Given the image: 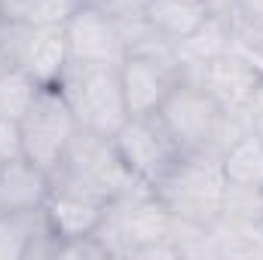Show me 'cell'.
Listing matches in <instances>:
<instances>
[{
	"label": "cell",
	"mask_w": 263,
	"mask_h": 260,
	"mask_svg": "<svg viewBox=\"0 0 263 260\" xmlns=\"http://www.w3.org/2000/svg\"><path fill=\"white\" fill-rule=\"evenodd\" d=\"M156 117L181 153L223 156L236 138L251 129L248 114L227 110L196 83H178L156 110Z\"/></svg>",
	"instance_id": "6da1fadb"
},
{
	"label": "cell",
	"mask_w": 263,
	"mask_h": 260,
	"mask_svg": "<svg viewBox=\"0 0 263 260\" xmlns=\"http://www.w3.org/2000/svg\"><path fill=\"white\" fill-rule=\"evenodd\" d=\"M172 227H175L172 211L147 184H141L107 205V214L95 230V236L110 251V257H178V248L172 242Z\"/></svg>",
	"instance_id": "7a4b0ae2"
},
{
	"label": "cell",
	"mask_w": 263,
	"mask_h": 260,
	"mask_svg": "<svg viewBox=\"0 0 263 260\" xmlns=\"http://www.w3.org/2000/svg\"><path fill=\"white\" fill-rule=\"evenodd\" d=\"M49 175H52L55 190H67V193L104 202V205L141 187V181L123 162L114 144V135H98L89 129H80L70 138L67 150Z\"/></svg>",
	"instance_id": "3957f363"
},
{
	"label": "cell",
	"mask_w": 263,
	"mask_h": 260,
	"mask_svg": "<svg viewBox=\"0 0 263 260\" xmlns=\"http://www.w3.org/2000/svg\"><path fill=\"white\" fill-rule=\"evenodd\" d=\"M55 86L65 95L80 129L98 132V135H117V129L129 120L120 65L67 62Z\"/></svg>",
	"instance_id": "277c9868"
},
{
	"label": "cell",
	"mask_w": 263,
	"mask_h": 260,
	"mask_svg": "<svg viewBox=\"0 0 263 260\" xmlns=\"http://www.w3.org/2000/svg\"><path fill=\"white\" fill-rule=\"evenodd\" d=\"M223 187H227V175H223L220 156L181 153L150 190L162 199L172 217L211 227L220 217Z\"/></svg>",
	"instance_id": "5b68a950"
},
{
	"label": "cell",
	"mask_w": 263,
	"mask_h": 260,
	"mask_svg": "<svg viewBox=\"0 0 263 260\" xmlns=\"http://www.w3.org/2000/svg\"><path fill=\"white\" fill-rule=\"evenodd\" d=\"M80 132L70 107H67L65 95L59 92L55 83L40 86L37 98L31 101L28 114L18 120V135H22V150L31 162H37L40 169L52 172L55 162L62 159L67 150L70 138Z\"/></svg>",
	"instance_id": "8992f818"
},
{
	"label": "cell",
	"mask_w": 263,
	"mask_h": 260,
	"mask_svg": "<svg viewBox=\"0 0 263 260\" xmlns=\"http://www.w3.org/2000/svg\"><path fill=\"white\" fill-rule=\"evenodd\" d=\"M0 46L12 67L28 70L37 83L49 86L67 65L65 25H12L0 22Z\"/></svg>",
	"instance_id": "52a82bcc"
},
{
	"label": "cell",
	"mask_w": 263,
	"mask_h": 260,
	"mask_svg": "<svg viewBox=\"0 0 263 260\" xmlns=\"http://www.w3.org/2000/svg\"><path fill=\"white\" fill-rule=\"evenodd\" d=\"M65 43H67V62L123 65L126 55H129L123 25L114 15L92 6V3H77V9L67 15Z\"/></svg>",
	"instance_id": "ba28073f"
},
{
	"label": "cell",
	"mask_w": 263,
	"mask_h": 260,
	"mask_svg": "<svg viewBox=\"0 0 263 260\" xmlns=\"http://www.w3.org/2000/svg\"><path fill=\"white\" fill-rule=\"evenodd\" d=\"M114 144H117L123 162L132 169V175L147 187H153L168 172V165L181 156V150L175 147V141L168 138V132L156 114L129 117L117 129Z\"/></svg>",
	"instance_id": "9c48e42d"
},
{
	"label": "cell",
	"mask_w": 263,
	"mask_h": 260,
	"mask_svg": "<svg viewBox=\"0 0 263 260\" xmlns=\"http://www.w3.org/2000/svg\"><path fill=\"white\" fill-rule=\"evenodd\" d=\"M120 77L129 117L156 114L168 98V92L181 83L175 59H156V55H126V62L120 65Z\"/></svg>",
	"instance_id": "30bf717a"
},
{
	"label": "cell",
	"mask_w": 263,
	"mask_h": 260,
	"mask_svg": "<svg viewBox=\"0 0 263 260\" xmlns=\"http://www.w3.org/2000/svg\"><path fill=\"white\" fill-rule=\"evenodd\" d=\"M260 83H263L260 67L230 46L223 55H217L211 65L202 70V77H199L196 86H202V89H205L217 104H223L227 110L248 114V104H251V98L257 95Z\"/></svg>",
	"instance_id": "8fae6325"
},
{
	"label": "cell",
	"mask_w": 263,
	"mask_h": 260,
	"mask_svg": "<svg viewBox=\"0 0 263 260\" xmlns=\"http://www.w3.org/2000/svg\"><path fill=\"white\" fill-rule=\"evenodd\" d=\"M230 43H233V15L211 12L190 37L175 43V65L181 73V83H199L202 70L217 55H223Z\"/></svg>",
	"instance_id": "7c38bea8"
},
{
	"label": "cell",
	"mask_w": 263,
	"mask_h": 260,
	"mask_svg": "<svg viewBox=\"0 0 263 260\" xmlns=\"http://www.w3.org/2000/svg\"><path fill=\"white\" fill-rule=\"evenodd\" d=\"M52 193V175L28 156L0 165V211H40Z\"/></svg>",
	"instance_id": "4fadbf2b"
},
{
	"label": "cell",
	"mask_w": 263,
	"mask_h": 260,
	"mask_svg": "<svg viewBox=\"0 0 263 260\" xmlns=\"http://www.w3.org/2000/svg\"><path fill=\"white\" fill-rule=\"evenodd\" d=\"M43 214H46V220L59 239H77V236H92L101 227L107 205L52 187V193L43 205Z\"/></svg>",
	"instance_id": "5bb4252c"
},
{
	"label": "cell",
	"mask_w": 263,
	"mask_h": 260,
	"mask_svg": "<svg viewBox=\"0 0 263 260\" xmlns=\"http://www.w3.org/2000/svg\"><path fill=\"white\" fill-rule=\"evenodd\" d=\"M217 12L208 0H150L144 18L168 40V43H181L184 37H190L199 25Z\"/></svg>",
	"instance_id": "9a60e30c"
},
{
	"label": "cell",
	"mask_w": 263,
	"mask_h": 260,
	"mask_svg": "<svg viewBox=\"0 0 263 260\" xmlns=\"http://www.w3.org/2000/svg\"><path fill=\"white\" fill-rule=\"evenodd\" d=\"M223 175L233 184L263 187V141L254 129H248L242 138L230 144V150L220 156Z\"/></svg>",
	"instance_id": "2e32d148"
},
{
	"label": "cell",
	"mask_w": 263,
	"mask_h": 260,
	"mask_svg": "<svg viewBox=\"0 0 263 260\" xmlns=\"http://www.w3.org/2000/svg\"><path fill=\"white\" fill-rule=\"evenodd\" d=\"M217 260H251L263 257V224H242V220H223L217 217L211 224Z\"/></svg>",
	"instance_id": "e0dca14e"
},
{
	"label": "cell",
	"mask_w": 263,
	"mask_h": 260,
	"mask_svg": "<svg viewBox=\"0 0 263 260\" xmlns=\"http://www.w3.org/2000/svg\"><path fill=\"white\" fill-rule=\"evenodd\" d=\"M49 227L43 208L40 211H0V260H25L37 233Z\"/></svg>",
	"instance_id": "ac0fdd59"
},
{
	"label": "cell",
	"mask_w": 263,
	"mask_h": 260,
	"mask_svg": "<svg viewBox=\"0 0 263 260\" xmlns=\"http://www.w3.org/2000/svg\"><path fill=\"white\" fill-rule=\"evenodd\" d=\"M80 0H0V22L12 25H65Z\"/></svg>",
	"instance_id": "d6986e66"
},
{
	"label": "cell",
	"mask_w": 263,
	"mask_h": 260,
	"mask_svg": "<svg viewBox=\"0 0 263 260\" xmlns=\"http://www.w3.org/2000/svg\"><path fill=\"white\" fill-rule=\"evenodd\" d=\"M43 83H37L28 70L22 67H9L0 73V120H9V123H18L31 101L37 98Z\"/></svg>",
	"instance_id": "ffe728a7"
},
{
	"label": "cell",
	"mask_w": 263,
	"mask_h": 260,
	"mask_svg": "<svg viewBox=\"0 0 263 260\" xmlns=\"http://www.w3.org/2000/svg\"><path fill=\"white\" fill-rule=\"evenodd\" d=\"M220 217L223 220H242V224H263V187L227 181Z\"/></svg>",
	"instance_id": "44dd1931"
},
{
	"label": "cell",
	"mask_w": 263,
	"mask_h": 260,
	"mask_svg": "<svg viewBox=\"0 0 263 260\" xmlns=\"http://www.w3.org/2000/svg\"><path fill=\"white\" fill-rule=\"evenodd\" d=\"M83 3H92L98 6L101 12L114 15L117 22H129V18H141L150 6V0H83Z\"/></svg>",
	"instance_id": "7402d4cb"
},
{
	"label": "cell",
	"mask_w": 263,
	"mask_h": 260,
	"mask_svg": "<svg viewBox=\"0 0 263 260\" xmlns=\"http://www.w3.org/2000/svg\"><path fill=\"white\" fill-rule=\"evenodd\" d=\"M230 15L236 25L263 31V0H230Z\"/></svg>",
	"instance_id": "603a6c76"
},
{
	"label": "cell",
	"mask_w": 263,
	"mask_h": 260,
	"mask_svg": "<svg viewBox=\"0 0 263 260\" xmlns=\"http://www.w3.org/2000/svg\"><path fill=\"white\" fill-rule=\"evenodd\" d=\"M25 156L22 150V135H18V123L0 120V165H6L9 159Z\"/></svg>",
	"instance_id": "cb8c5ba5"
},
{
	"label": "cell",
	"mask_w": 263,
	"mask_h": 260,
	"mask_svg": "<svg viewBox=\"0 0 263 260\" xmlns=\"http://www.w3.org/2000/svg\"><path fill=\"white\" fill-rule=\"evenodd\" d=\"M248 120H251V129L257 132V135H260V141H263V114H257V117H248Z\"/></svg>",
	"instance_id": "d4e9b609"
},
{
	"label": "cell",
	"mask_w": 263,
	"mask_h": 260,
	"mask_svg": "<svg viewBox=\"0 0 263 260\" xmlns=\"http://www.w3.org/2000/svg\"><path fill=\"white\" fill-rule=\"evenodd\" d=\"M9 67H12V62H9V55H6V49L0 46V73H3V70H9Z\"/></svg>",
	"instance_id": "484cf974"
},
{
	"label": "cell",
	"mask_w": 263,
	"mask_h": 260,
	"mask_svg": "<svg viewBox=\"0 0 263 260\" xmlns=\"http://www.w3.org/2000/svg\"><path fill=\"white\" fill-rule=\"evenodd\" d=\"M217 12H230V0H208Z\"/></svg>",
	"instance_id": "4316f807"
},
{
	"label": "cell",
	"mask_w": 263,
	"mask_h": 260,
	"mask_svg": "<svg viewBox=\"0 0 263 260\" xmlns=\"http://www.w3.org/2000/svg\"><path fill=\"white\" fill-rule=\"evenodd\" d=\"M80 3H83V0H80Z\"/></svg>",
	"instance_id": "83f0119b"
}]
</instances>
